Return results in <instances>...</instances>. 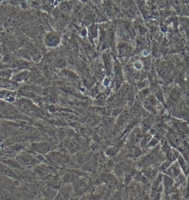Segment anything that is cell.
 <instances>
[{"instance_id":"cell-2","label":"cell","mask_w":189,"mask_h":200,"mask_svg":"<svg viewBox=\"0 0 189 200\" xmlns=\"http://www.w3.org/2000/svg\"><path fill=\"white\" fill-rule=\"evenodd\" d=\"M45 158L52 164L58 166L62 165L65 161L64 156L58 152H49L45 155Z\"/></svg>"},{"instance_id":"cell-13","label":"cell","mask_w":189,"mask_h":200,"mask_svg":"<svg viewBox=\"0 0 189 200\" xmlns=\"http://www.w3.org/2000/svg\"><path fill=\"white\" fill-rule=\"evenodd\" d=\"M171 163V161H169V160H168L167 161H165V163H163L162 164L161 167H160V170L162 171H164V170H167L168 168H169V165Z\"/></svg>"},{"instance_id":"cell-12","label":"cell","mask_w":189,"mask_h":200,"mask_svg":"<svg viewBox=\"0 0 189 200\" xmlns=\"http://www.w3.org/2000/svg\"><path fill=\"white\" fill-rule=\"evenodd\" d=\"M60 10L62 13H67L69 11V6L67 3H62L59 7Z\"/></svg>"},{"instance_id":"cell-7","label":"cell","mask_w":189,"mask_h":200,"mask_svg":"<svg viewBox=\"0 0 189 200\" xmlns=\"http://www.w3.org/2000/svg\"><path fill=\"white\" fill-rule=\"evenodd\" d=\"M48 42L49 43L50 45L52 46L58 45L60 43L59 37L56 34H52L49 38Z\"/></svg>"},{"instance_id":"cell-9","label":"cell","mask_w":189,"mask_h":200,"mask_svg":"<svg viewBox=\"0 0 189 200\" xmlns=\"http://www.w3.org/2000/svg\"><path fill=\"white\" fill-rule=\"evenodd\" d=\"M179 168L177 167L176 165H173L172 167L170 168L169 170V175H171L172 176H174V177H176L177 175H178L179 174Z\"/></svg>"},{"instance_id":"cell-11","label":"cell","mask_w":189,"mask_h":200,"mask_svg":"<svg viewBox=\"0 0 189 200\" xmlns=\"http://www.w3.org/2000/svg\"><path fill=\"white\" fill-rule=\"evenodd\" d=\"M124 25L126 30H127V32L129 33V34H131V35L132 34L134 35L135 31L133 30V28L132 27V25H131V23H129L128 22H126L124 23Z\"/></svg>"},{"instance_id":"cell-8","label":"cell","mask_w":189,"mask_h":200,"mask_svg":"<svg viewBox=\"0 0 189 200\" xmlns=\"http://www.w3.org/2000/svg\"><path fill=\"white\" fill-rule=\"evenodd\" d=\"M1 195L3 198H6V199H8L10 198L11 197L12 195V193L11 191V190L7 188H4L1 191Z\"/></svg>"},{"instance_id":"cell-1","label":"cell","mask_w":189,"mask_h":200,"mask_svg":"<svg viewBox=\"0 0 189 200\" xmlns=\"http://www.w3.org/2000/svg\"><path fill=\"white\" fill-rule=\"evenodd\" d=\"M17 160L20 163L25 165H33L38 162L37 159L35 156L27 152H23L18 155Z\"/></svg>"},{"instance_id":"cell-6","label":"cell","mask_w":189,"mask_h":200,"mask_svg":"<svg viewBox=\"0 0 189 200\" xmlns=\"http://www.w3.org/2000/svg\"><path fill=\"white\" fill-rule=\"evenodd\" d=\"M118 50L119 52V54L121 55H126L128 54L131 51V48L129 47L127 44L125 43H121L118 45Z\"/></svg>"},{"instance_id":"cell-5","label":"cell","mask_w":189,"mask_h":200,"mask_svg":"<svg viewBox=\"0 0 189 200\" xmlns=\"http://www.w3.org/2000/svg\"><path fill=\"white\" fill-rule=\"evenodd\" d=\"M169 139L172 144L175 146L179 148H182L184 147V141L179 135L177 134H172L169 137Z\"/></svg>"},{"instance_id":"cell-3","label":"cell","mask_w":189,"mask_h":200,"mask_svg":"<svg viewBox=\"0 0 189 200\" xmlns=\"http://www.w3.org/2000/svg\"><path fill=\"white\" fill-rule=\"evenodd\" d=\"M32 149L36 153L40 154L46 155L49 153L50 150L52 148V145L47 142L34 143L32 144Z\"/></svg>"},{"instance_id":"cell-14","label":"cell","mask_w":189,"mask_h":200,"mask_svg":"<svg viewBox=\"0 0 189 200\" xmlns=\"http://www.w3.org/2000/svg\"><path fill=\"white\" fill-rule=\"evenodd\" d=\"M91 34H92L93 37L96 36L97 34L96 28L94 27V26H92V27L91 28Z\"/></svg>"},{"instance_id":"cell-4","label":"cell","mask_w":189,"mask_h":200,"mask_svg":"<svg viewBox=\"0 0 189 200\" xmlns=\"http://www.w3.org/2000/svg\"><path fill=\"white\" fill-rule=\"evenodd\" d=\"M157 160L158 156L157 154L155 153H152L145 158L141 163V165L142 166H148L155 162Z\"/></svg>"},{"instance_id":"cell-10","label":"cell","mask_w":189,"mask_h":200,"mask_svg":"<svg viewBox=\"0 0 189 200\" xmlns=\"http://www.w3.org/2000/svg\"><path fill=\"white\" fill-rule=\"evenodd\" d=\"M177 152L174 151L173 150H169V152H168V159L169 161L171 162H173L174 160L177 159Z\"/></svg>"}]
</instances>
